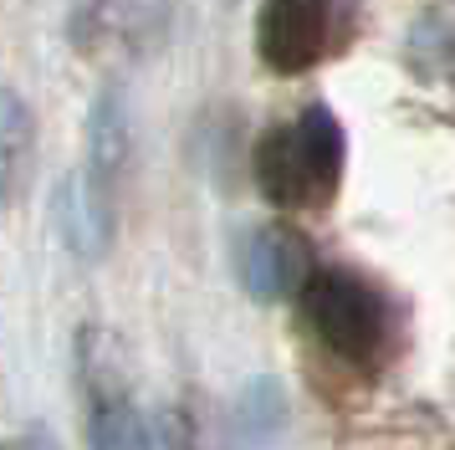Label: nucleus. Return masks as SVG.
<instances>
[{
    "label": "nucleus",
    "mask_w": 455,
    "mask_h": 450,
    "mask_svg": "<svg viewBox=\"0 0 455 450\" xmlns=\"http://www.w3.org/2000/svg\"><path fill=\"white\" fill-rule=\"evenodd\" d=\"M5 200H16V189H21V174H26V159H31V113H26V102L5 87Z\"/></svg>",
    "instance_id": "8"
},
{
    "label": "nucleus",
    "mask_w": 455,
    "mask_h": 450,
    "mask_svg": "<svg viewBox=\"0 0 455 450\" xmlns=\"http://www.w3.org/2000/svg\"><path fill=\"white\" fill-rule=\"evenodd\" d=\"M124 164H128L124 98L103 92L92 102V118H87V164L83 174L67 180V200H62L67 241H72V251H83L87 261H98L108 251V241H113V210H118Z\"/></svg>",
    "instance_id": "3"
},
{
    "label": "nucleus",
    "mask_w": 455,
    "mask_h": 450,
    "mask_svg": "<svg viewBox=\"0 0 455 450\" xmlns=\"http://www.w3.org/2000/svg\"><path fill=\"white\" fill-rule=\"evenodd\" d=\"M302 317L312 338L353 368H379L394 348L389 297L348 266H323L302 286Z\"/></svg>",
    "instance_id": "2"
},
{
    "label": "nucleus",
    "mask_w": 455,
    "mask_h": 450,
    "mask_svg": "<svg viewBox=\"0 0 455 450\" xmlns=\"http://www.w3.org/2000/svg\"><path fill=\"white\" fill-rule=\"evenodd\" d=\"M241 277H246V292L256 302H282L297 286H307V245L302 236H291L282 225H267L256 230L241 251Z\"/></svg>",
    "instance_id": "6"
},
{
    "label": "nucleus",
    "mask_w": 455,
    "mask_h": 450,
    "mask_svg": "<svg viewBox=\"0 0 455 450\" xmlns=\"http://www.w3.org/2000/svg\"><path fill=\"white\" fill-rule=\"evenodd\" d=\"M11 450H62V446H57L46 430H26L21 440H11Z\"/></svg>",
    "instance_id": "9"
},
{
    "label": "nucleus",
    "mask_w": 455,
    "mask_h": 450,
    "mask_svg": "<svg viewBox=\"0 0 455 450\" xmlns=\"http://www.w3.org/2000/svg\"><path fill=\"white\" fill-rule=\"evenodd\" d=\"M332 46V0H267L256 20V52L271 72H307Z\"/></svg>",
    "instance_id": "4"
},
{
    "label": "nucleus",
    "mask_w": 455,
    "mask_h": 450,
    "mask_svg": "<svg viewBox=\"0 0 455 450\" xmlns=\"http://www.w3.org/2000/svg\"><path fill=\"white\" fill-rule=\"evenodd\" d=\"M83 379H87V435L92 450H159V430L144 420V409L133 405L124 379H113L108 368L92 364L83 353Z\"/></svg>",
    "instance_id": "5"
},
{
    "label": "nucleus",
    "mask_w": 455,
    "mask_h": 450,
    "mask_svg": "<svg viewBox=\"0 0 455 450\" xmlns=\"http://www.w3.org/2000/svg\"><path fill=\"white\" fill-rule=\"evenodd\" d=\"M164 20L154 0H83L72 31L83 46H113V41H148V31Z\"/></svg>",
    "instance_id": "7"
},
{
    "label": "nucleus",
    "mask_w": 455,
    "mask_h": 450,
    "mask_svg": "<svg viewBox=\"0 0 455 450\" xmlns=\"http://www.w3.org/2000/svg\"><path fill=\"white\" fill-rule=\"evenodd\" d=\"M256 184L276 210H317L343 180V128L332 108L312 102L291 123H276L256 143Z\"/></svg>",
    "instance_id": "1"
}]
</instances>
